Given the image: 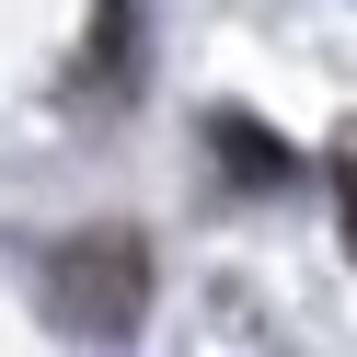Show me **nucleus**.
Returning a JSON list of instances; mask_svg holds the SVG:
<instances>
[{
    "mask_svg": "<svg viewBox=\"0 0 357 357\" xmlns=\"http://www.w3.org/2000/svg\"><path fill=\"white\" fill-rule=\"evenodd\" d=\"M47 300H58V323L70 334H139V311H150V242L139 231H70L58 242V265H47Z\"/></svg>",
    "mask_w": 357,
    "mask_h": 357,
    "instance_id": "nucleus-1",
    "label": "nucleus"
},
{
    "mask_svg": "<svg viewBox=\"0 0 357 357\" xmlns=\"http://www.w3.org/2000/svg\"><path fill=\"white\" fill-rule=\"evenodd\" d=\"M208 139H219V173H231V185H254V196H277L288 173H300V150H288V139H265L242 104H219V116H208Z\"/></svg>",
    "mask_w": 357,
    "mask_h": 357,
    "instance_id": "nucleus-2",
    "label": "nucleus"
},
{
    "mask_svg": "<svg viewBox=\"0 0 357 357\" xmlns=\"http://www.w3.org/2000/svg\"><path fill=\"white\" fill-rule=\"evenodd\" d=\"M323 173H334V208H346V265H357V116L334 127V150H323Z\"/></svg>",
    "mask_w": 357,
    "mask_h": 357,
    "instance_id": "nucleus-3",
    "label": "nucleus"
}]
</instances>
